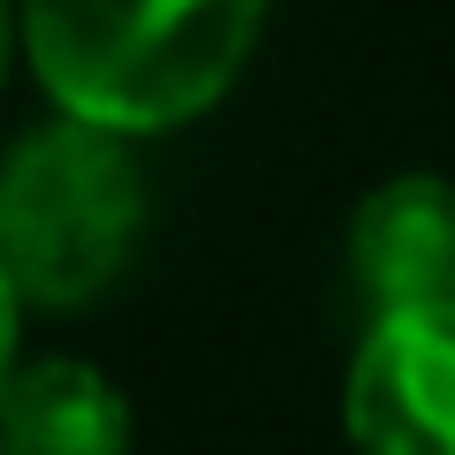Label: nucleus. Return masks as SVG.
<instances>
[{
	"label": "nucleus",
	"instance_id": "nucleus-3",
	"mask_svg": "<svg viewBox=\"0 0 455 455\" xmlns=\"http://www.w3.org/2000/svg\"><path fill=\"white\" fill-rule=\"evenodd\" d=\"M341 425L357 455H455V304L372 319L341 387Z\"/></svg>",
	"mask_w": 455,
	"mask_h": 455
},
{
	"label": "nucleus",
	"instance_id": "nucleus-7",
	"mask_svg": "<svg viewBox=\"0 0 455 455\" xmlns=\"http://www.w3.org/2000/svg\"><path fill=\"white\" fill-rule=\"evenodd\" d=\"M8 53H16V16H8V0H0V76H8Z\"/></svg>",
	"mask_w": 455,
	"mask_h": 455
},
{
	"label": "nucleus",
	"instance_id": "nucleus-5",
	"mask_svg": "<svg viewBox=\"0 0 455 455\" xmlns=\"http://www.w3.org/2000/svg\"><path fill=\"white\" fill-rule=\"evenodd\" d=\"M0 455H130V403L99 364H16L0 387Z\"/></svg>",
	"mask_w": 455,
	"mask_h": 455
},
{
	"label": "nucleus",
	"instance_id": "nucleus-1",
	"mask_svg": "<svg viewBox=\"0 0 455 455\" xmlns=\"http://www.w3.org/2000/svg\"><path fill=\"white\" fill-rule=\"evenodd\" d=\"M266 0H23V46L68 122L152 137L243 76Z\"/></svg>",
	"mask_w": 455,
	"mask_h": 455
},
{
	"label": "nucleus",
	"instance_id": "nucleus-6",
	"mask_svg": "<svg viewBox=\"0 0 455 455\" xmlns=\"http://www.w3.org/2000/svg\"><path fill=\"white\" fill-rule=\"evenodd\" d=\"M16 326H23V296L8 281V266H0V387L16 379Z\"/></svg>",
	"mask_w": 455,
	"mask_h": 455
},
{
	"label": "nucleus",
	"instance_id": "nucleus-4",
	"mask_svg": "<svg viewBox=\"0 0 455 455\" xmlns=\"http://www.w3.org/2000/svg\"><path fill=\"white\" fill-rule=\"evenodd\" d=\"M349 281L372 304V319L395 311H448L455 304V182L395 175L349 220Z\"/></svg>",
	"mask_w": 455,
	"mask_h": 455
},
{
	"label": "nucleus",
	"instance_id": "nucleus-2",
	"mask_svg": "<svg viewBox=\"0 0 455 455\" xmlns=\"http://www.w3.org/2000/svg\"><path fill=\"white\" fill-rule=\"evenodd\" d=\"M145 235V175L130 137L92 122H38L0 160V266L23 304L76 311L107 296Z\"/></svg>",
	"mask_w": 455,
	"mask_h": 455
}]
</instances>
